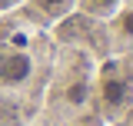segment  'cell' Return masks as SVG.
Returning <instances> with one entry per match:
<instances>
[{"label":"cell","mask_w":133,"mask_h":126,"mask_svg":"<svg viewBox=\"0 0 133 126\" xmlns=\"http://www.w3.org/2000/svg\"><path fill=\"white\" fill-rule=\"evenodd\" d=\"M130 96H133L130 80L116 70V63H107L103 73H100V103H103V110L107 113H120L130 103Z\"/></svg>","instance_id":"1"},{"label":"cell","mask_w":133,"mask_h":126,"mask_svg":"<svg viewBox=\"0 0 133 126\" xmlns=\"http://www.w3.org/2000/svg\"><path fill=\"white\" fill-rule=\"evenodd\" d=\"M33 76V57L27 50H3L0 60V86H23Z\"/></svg>","instance_id":"2"},{"label":"cell","mask_w":133,"mask_h":126,"mask_svg":"<svg viewBox=\"0 0 133 126\" xmlns=\"http://www.w3.org/2000/svg\"><path fill=\"white\" fill-rule=\"evenodd\" d=\"M87 93H90L87 80H73V83L66 86V103H70V106H83V103H87Z\"/></svg>","instance_id":"3"},{"label":"cell","mask_w":133,"mask_h":126,"mask_svg":"<svg viewBox=\"0 0 133 126\" xmlns=\"http://www.w3.org/2000/svg\"><path fill=\"white\" fill-rule=\"evenodd\" d=\"M116 30H120V37H123V40H133V7L116 13Z\"/></svg>","instance_id":"4"},{"label":"cell","mask_w":133,"mask_h":126,"mask_svg":"<svg viewBox=\"0 0 133 126\" xmlns=\"http://www.w3.org/2000/svg\"><path fill=\"white\" fill-rule=\"evenodd\" d=\"M33 3H37L43 13H50V17H60L66 7H70V0H33Z\"/></svg>","instance_id":"5"},{"label":"cell","mask_w":133,"mask_h":126,"mask_svg":"<svg viewBox=\"0 0 133 126\" xmlns=\"http://www.w3.org/2000/svg\"><path fill=\"white\" fill-rule=\"evenodd\" d=\"M83 3H87L90 13H113L120 7V0H83Z\"/></svg>","instance_id":"6"},{"label":"cell","mask_w":133,"mask_h":126,"mask_svg":"<svg viewBox=\"0 0 133 126\" xmlns=\"http://www.w3.org/2000/svg\"><path fill=\"white\" fill-rule=\"evenodd\" d=\"M0 60H3V50H0Z\"/></svg>","instance_id":"7"}]
</instances>
